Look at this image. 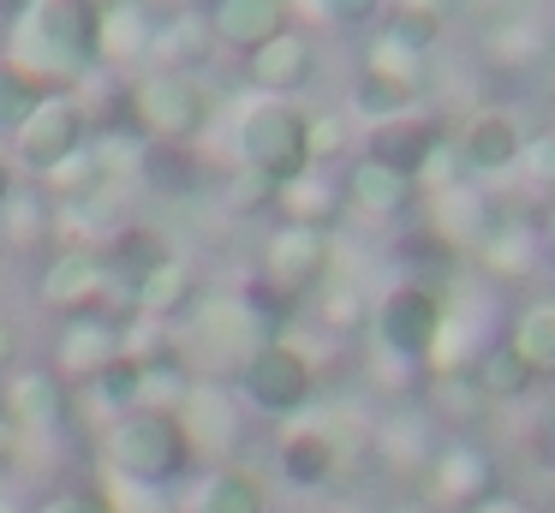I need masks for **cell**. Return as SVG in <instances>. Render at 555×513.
Wrapping results in <instances>:
<instances>
[{
    "instance_id": "cb8c5ba5",
    "label": "cell",
    "mask_w": 555,
    "mask_h": 513,
    "mask_svg": "<svg viewBox=\"0 0 555 513\" xmlns=\"http://www.w3.org/2000/svg\"><path fill=\"white\" fill-rule=\"evenodd\" d=\"M424 191L412 185V179L388 174V167L376 162H352L347 179H340V203H347L352 215H364V221H406L412 209H418Z\"/></svg>"
},
{
    "instance_id": "836d02e7",
    "label": "cell",
    "mask_w": 555,
    "mask_h": 513,
    "mask_svg": "<svg viewBox=\"0 0 555 513\" xmlns=\"http://www.w3.org/2000/svg\"><path fill=\"white\" fill-rule=\"evenodd\" d=\"M42 95H49V90H42L30 72H18L13 60L0 54V138H13V131L42 107Z\"/></svg>"
},
{
    "instance_id": "f546056e",
    "label": "cell",
    "mask_w": 555,
    "mask_h": 513,
    "mask_svg": "<svg viewBox=\"0 0 555 513\" xmlns=\"http://www.w3.org/2000/svg\"><path fill=\"white\" fill-rule=\"evenodd\" d=\"M507 346L519 352V364L531 370V376H555V298H543V305H526L514 317V334H507Z\"/></svg>"
},
{
    "instance_id": "bcb514c9",
    "label": "cell",
    "mask_w": 555,
    "mask_h": 513,
    "mask_svg": "<svg viewBox=\"0 0 555 513\" xmlns=\"http://www.w3.org/2000/svg\"><path fill=\"white\" fill-rule=\"evenodd\" d=\"M0 513H18V508H13V501H0Z\"/></svg>"
},
{
    "instance_id": "f6af8a7d",
    "label": "cell",
    "mask_w": 555,
    "mask_h": 513,
    "mask_svg": "<svg viewBox=\"0 0 555 513\" xmlns=\"http://www.w3.org/2000/svg\"><path fill=\"white\" fill-rule=\"evenodd\" d=\"M543 251L555 257V197H550V209H543Z\"/></svg>"
},
{
    "instance_id": "6da1fadb",
    "label": "cell",
    "mask_w": 555,
    "mask_h": 513,
    "mask_svg": "<svg viewBox=\"0 0 555 513\" xmlns=\"http://www.w3.org/2000/svg\"><path fill=\"white\" fill-rule=\"evenodd\" d=\"M7 60L42 90H78L96 72V0H25L7 24Z\"/></svg>"
},
{
    "instance_id": "30bf717a",
    "label": "cell",
    "mask_w": 555,
    "mask_h": 513,
    "mask_svg": "<svg viewBox=\"0 0 555 513\" xmlns=\"http://www.w3.org/2000/svg\"><path fill=\"white\" fill-rule=\"evenodd\" d=\"M328 274H335V233L293 227V221H281L275 233H269L257 281H263L275 298H287V305H299V298H317V293L328 286Z\"/></svg>"
},
{
    "instance_id": "44dd1931",
    "label": "cell",
    "mask_w": 555,
    "mask_h": 513,
    "mask_svg": "<svg viewBox=\"0 0 555 513\" xmlns=\"http://www.w3.org/2000/svg\"><path fill=\"white\" fill-rule=\"evenodd\" d=\"M180 429L192 441V453H216L221 460L228 448H240V394L221 388V382H197L180 406Z\"/></svg>"
},
{
    "instance_id": "ba28073f",
    "label": "cell",
    "mask_w": 555,
    "mask_h": 513,
    "mask_svg": "<svg viewBox=\"0 0 555 513\" xmlns=\"http://www.w3.org/2000/svg\"><path fill=\"white\" fill-rule=\"evenodd\" d=\"M85 143H90V107H85V95L49 90L37 114H30L25 126L7 138V155H13V167H25L30 179H49V174H61V167L85 150Z\"/></svg>"
},
{
    "instance_id": "484cf974",
    "label": "cell",
    "mask_w": 555,
    "mask_h": 513,
    "mask_svg": "<svg viewBox=\"0 0 555 513\" xmlns=\"http://www.w3.org/2000/svg\"><path fill=\"white\" fill-rule=\"evenodd\" d=\"M180 513H269V484L245 465H209Z\"/></svg>"
},
{
    "instance_id": "3957f363",
    "label": "cell",
    "mask_w": 555,
    "mask_h": 513,
    "mask_svg": "<svg viewBox=\"0 0 555 513\" xmlns=\"http://www.w3.org/2000/svg\"><path fill=\"white\" fill-rule=\"evenodd\" d=\"M311 167V107L251 95L233 114V174H251L263 185H287Z\"/></svg>"
},
{
    "instance_id": "277c9868",
    "label": "cell",
    "mask_w": 555,
    "mask_h": 513,
    "mask_svg": "<svg viewBox=\"0 0 555 513\" xmlns=\"http://www.w3.org/2000/svg\"><path fill=\"white\" fill-rule=\"evenodd\" d=\"M102 465L108 477L138 489H162L192 465V441L180 429V412H156V406H132L102 429Z\"/></svg>"
},
{
    "instance_id": "7c38bea8",
    "label": "cell",
    "mask_w": 555,
    "mask_h": 513,
    "mask_svg": "<svg viewBox=\"0 0 555 513\" xmlns=\"http://www.w3.org/2000/svg\"><path fill=\"white\" fill-rule=\"evenodd\" d=\"M448 138V126L436 114H424V107H406V114H388V119H376V126H364V138H359V162H376V167H388V174H400V179H412L418 185V174L430 167V155H436V143Z\"/></svg>"
},
{
    "instance_id": "60d3db41",
    "label": "cell",
    "mask_w": 555,
    "mask_h": 513,
    "mask_svg": "<svg viewBox=\"0 0 555 513\" xmlns=\"http://www.w3.org/2000/svg\"><path fill=\"white\" fill-rule=\"evenodd\" d=\"M466 513H531V508L519 496H507V489H495V496H483L478 508H466Z\"/></svg>"
},
{
    "instance_id": "4dcf8cb0",
    "label": "cell",
    "mask_w": 555,
    "mask_h": 513,
    "mask_svg": "<svg viewBox=\"0 0 555 513\" xmlns=\"http://www.w3.org/2000/svg\"><path fill=\"white\" fill-rule=\"evenodd\" d=\"M472 382H478V400H519L538 376H531V370L519 364V352L502 341V346H483V352H478Z\"/></svg>"
},
{
    "instance_id": "8992f818",
    "label": "cell",
    "mask_w": 555,
    "mask_h": 513,
    "mask_svg": "<svg viewBox=\"0 0 555 513\" xmlns=\"http://www.w3.org/2000/svg\"><path fill=\"white\" fill-rule=\"evenodd\" d=\"M442 322H448V298L436 293L430 281H400V286H388V293L371 305L376 352H383L388 364H406V370L430 364Z\"/></svg>"
},
{
    "instance_id": "9c48e42d",
    "label": "cell",
    "mask_w": 555,
    "mask_h": 513,
    "mask_svg": "<svg viewBox=\"0 0 555 513\" xmlns=\"http://www.w3.org/2000/svg\"><path fill=\"white\" fill-rule=\"evenodd\" d=\"M359 441L364 436H359L352 418H311L305 412L281 429V472L299 489H328L352 460H359Z\"/></svg>"
},
{
    "instance_id": "e575fe53",
    "label": "cell",
    "mask_w": 555,
    "mask_h": 513,
    "mask_svg": "<svg viewBox=\"0 0 555 513\" xmlns=\"http://www.w3.org/2000/svg\"><path fill=\"white\" fill-rule=\"evenodd\" d=\"M412 102H418V95L395 90V84L371 78V72H359V78H352V114H364L371 126H376V119H388V114H406Z\"/></svg>"
},
{
    "instance_id": "9a60e30c",
    "label": "cell",
    "mask_w": 555,
    "mask_h": 513,
    "mask_svg": "<svg viewBox=\"0 0 555 513\" xmlns=\"http://www.w3.org/2000/svg\"><path fill=\"white\" fill-rule=\"evenodd\" d=\"M418 472H424V501H436V508L466 513L483 496H495V460L478 441H442V448H430V460Z\"/></svg>"
},
{
    "instance_id": "7402d4cb",
    "label": "cell",
    "mask_w": 555,
    "mask_h": 513,
    "mask_svg": "<svg viewBox=\"0 0 555 513\" xmlns=\"http://www.w3.org/2000/svg\"><path fill=\"white\" fill-rule=\"evenodd\" d=\"M54 352H61V358H54V364H61L54 376H61V382H66V376H73V382H90L96 370H108L114 358L126 352V334H120V322H108L102 310H96V317H66Z\"/></svg>"
},
{
    "instance_id": "5bb4252c",
    "label": "cell",
    "mask_w": 555,
    "mask_h": 513,
    "mask_svg": "<svg viewBox=\"0 0 555 513\" xmlns=\"http://www.w3.org/2000/svg\"><path fill=\"white\" fill-rule=\"evenodd\" d=\"M37 293H42V305H54L61 317H96V310L114 298V281H108L102 251L73 245V251H54V257L42 262Z\"/></svg>"
},
{
    "instance_id": "ab89813d",
    "label": "cell",
    "mask_w": 555,
    "mask_h": 513,
    "mask_svg": "<svg viewBox=\"0 0 555 513\" xmlns=\"http://www.w3.org/2000/svg\"><path fill=\"white\" fill-rule=\"evenodd\" d=\"M37 513H114L108 496H96V489H61V496H49Z\"/></svg>"
},
{
    "instance_id": "e0dca14e",
    "label": "cell",
    "mask_w": 555,
    "mask_h": 513,
    "mask_svg": "<svg viewBox=\"0 0 555 513\" xmlns=\"http://www.w3.org/2000/svg\"><path fill=\"white\" fill-rule=\"evenodd\" d=\"M424 227H430L454 257H478V245L502 227V215H495V203L483 197L472 179H460V185H448V191H430V221Z\"/></svg>"
},
{
    "instance_id": "2e32d148",
    "label": "cell",
    "mask_w": 555,
    "mask_h": 513,
    "mask_svg": "<svg viewBox=\"0 0 555 513\" xmlns=\"http://www.w3.org/2000/svg\"><path fill=\"white\" fill-rule=\"evenodd\" d=\"M0 418L18 441H37V436H54V429L73 418V394L54 370H13L0 382Z\"/></svg>"
},
{
    "instance_id": "d6a6232c",
    "label": "cell",
    "mask_w": 555,
    "mask_h": 513,
    "mask_svg": "<svg viewBox=\"0 0 555 513\" xmlns=\"http://www.w3.org/2000/svg\"><path fill=\"white\" fill-rule=\"evenodd\" d=\"M531 257H538V239H531L519 221H502V227H495V233L478 245V262H483L490 274H502V281L526 274V269H531Z\"/></svg>"
},
{
    "instance_id": "5b68a950",
    "label": "cell",
    "mask_w": 555,
    "mask_h": 513,
    "mask_svg": "<svg viewBox=\"0 0 555 513\" xmlns=\"http://www.w3.org/2000/svg\"><path fill=\"white\" fill-rule=\"evenodd\" d=\"M126 126L144 143H197L209 126V90L192 72H138L126 84Z\"/></svg>"
},
{
    "instance_id": "83f0119b",
    "label": "cell",
    "mask_w": 555,
    "mask_h": 513,
    "mask_svg": "<svg viewBox=\"0 0 555 513\" xmlns=\"http://www.w3.org/2000/svg\"><path fill=\"white\" fill-rule=\"evenodd\" d=\"M126 298H132V317H144V322H180L185 310L197 305V274H192L185 257H173L168 269H156L138 293H126Z\"/></svg>"
},
{
    "instance_id": "1f68e13d",
    "label": "cell",
    "mask_w": 555,
    "mask_h": 513,
    "mask_svg": "<svg viewBox=\"0 0 555 513\" xmlns=\"http://www.w3.org/2000/svg\"><path fill=\"white\" fill-rule=\"evenodd\" d=\"M371 305H376V298H364V286L347 281V274H328V286L317 293V310H323V322H328L335 334L371 329Z\"/></svg>"
},
{
    "instance_id": "7dc6e473",
    "label": "cell",
    "mask_w": 555,
    "mask_h": 513,
    "mask_svg": "<svg viewBox=\"0 0 555 513\" xmlns=\"http://www.w3.org/2000/svg\"><path fill=\"white\" fill-rule=\"evenodd\" d=\"M156 513H180V508H156Z\"/></svg>"
},
{
    "instance_id": "8fae6325",
    "label": "cell",
    "mask_w": 555,
    "mask_h": 513,
    "mask_svg": "<svg viewBox=\"0 0 555 513\" xmlns=\"http://www.w3.org/2000/svg\"><path fill=\"white\" fill-rule=\"evenodd\" d=\"M436 30H442V18H424V12H400L395 7V18L371 36L359 72H371V78L395 84V90H406V95H418L424 84H430V42H436Z\"/></svg>"
},
{
    "instance_id": "603a6c76",
    "label": "cell",
    "mask_w": 555,
    "mask_h": 513,
    "mask_svg": "<svg viewBox=\"0 0 555 513\" xmlns=\"http://www.w3.org/2000/svg\"><path fill=\"white\" fill-rule=\"evenodd\" d=\"M96 251H102V262H108V281H114V293H120V298L138 293L150 274L173 262V245L156 233V227H144V221H120L108 233V245H96Z\"/></svg>"
},
{
    "instance_id": "d6986e66",
    "label": "cell",
    "mask_w": 555,
    "mask_h": 513,
    "mask_svg": "<svg viewBox=\"0 0 555 513\" xmlns=\"http://www.w3.org/2000/svg\"><path fill=\"white\" fill-rule=\"evenodd\" d=\"M245 72H251L257 95H281V102H293V95L317 78V42L299 30V24H287L275 42H263L251 60H245Z\"/></svg>"
},
{
    "instance_id": "ffe728a7",
    "label": "cell",
    "mask_w": 555,
    "mask_h": 513,
    "mask_svg": "<svg viewBox=\"0 0 555 513\" xmlns=\"http://www.w3.org/2000/svg\"><path fill=\"white\" fill-rule=\"evenodd\" d=\"M204 18H209L216 48H233V54L251 60L257 48L275 42V36L293 24V7H287V0H216Z\"/></svg>"
},
{
    "instance_id": "7bdbcfd3",
    "label": "cell",
    "mask_w": 555,
    "mask_h": 513,
    "mask_svg": "<svg viewBox=\"0 0 555 513\" xmlns=\"http://www.w3.org/2000/svg\"><path fill=\"white\" fill-rule=\"evenodd\" d=\"M454 7H466V0H400V12H424V18H442Z\"/></svg>"
},
{
    "instance_id": "c3c4849f",
    "label": "cell",
    "mask_w": 555,
    "mask_h": 513,
    "mask_svg": "<svg viewBox=\"0 0 555 513\" xmlns=\"http://www.w3.org/2000/svg\"><path fill=\"white\" fill-rule=\"evenodd\" d=\"M323 513H328V508H323Z\"/></svg>"
},
{
    "instance_id": "ac0fdd59",
    "label": "cell",
    "mask_w": 555,
    "mask_h": 513,
    "mask_svg": "<svg viewBox=\"0 0 555 513\" xmlns=\"http://www.w3.org/2000/svg\"><path fill=\"white\" fill-rule=\"evenodd\" d=\"M454 150H460V162H466V179L478 185V179L514 174V167H519V150H526V131H519L514 114H502V107H483V114H472L466 126L454 131Z\"/></svg>"
},
{
    "instance_id": "74e56055",
    "label": "cell",
    "mask_w": 555,
    "mask_h": 513,
    "mask_svg": "<svg viewBox=\"0 0 555 513\" xmlns=\"http://www.w3.org/2000/svg\"><path fill=\"white\" fill-rule=\"evenodd\" d=\"M0 221L13 227V239H42L54 227V203H37V197H25V191H18V197L7 203V215H0Z\"/></svg>"
},
{
    "instance_id": "8d00e7d4",
    "label": "cell",
    "mask_w": 555,
    "mask_h": 513,
    "mask_svg": "<svg viewBox=\"0 0 555 513\" xmlns=\"http://www.w3.org/2000/svg\"><path fill=\"white\" fill-rule=\"evenodd\" d=\"M519 174H526L538 191L555 197V126H543V131L526 138V150H519Z\"/></svg>"
},
{
    "instance_id": "4316f807",
    "label": "cell",
    "mask_w": 555,
    "mask_h": 513,
    "mask_svg": "<svg viewBox=\"0 0 555 513\" xmlns=\"http://www.w3.org/2000/svg\"><path fill=\"white\" fill-rule=\"evenodd\" d=\"M209 54H216V36H209L204 12H173V18L156 24V48H150V66L162 72H204Z\"/></svg>"
},
{
    "instance_id": "b9f144b4",
    "label": "cell",
    "mask_w": 555,
    "mask_h": 513,
    "mask_svg": "<svg viewBox=\"0 0 555 513\" xmlns=\"http://www.w3.org/2000/svg\"><path fill=\"white\" fill-rule=\"evenodd\" d=\"M13 197H18V167H13V155H0V215H7Z\"/></svg>"
},
{
    "instance_id": "f1b7e54d",
    "label": "cell",
    "mask_w": 555,
    "mask_h": 513,
    "mask_svg": "<svg viewBox=\"0 0 555 513\" xmlns=\"http://www.w3.org/2000/svg\"><path fill=\"white\" fill-rule=\"evenodd\" d=\"M132 174L150 191H162V197H185V191H197V155L192 143H144Z\"/></svg>"
},
{
    "instance_id": "52a82bcc",
    "label": "cell",
    "mask_w": 555,
    "mask_h": 513,
    "mask_svg": "<svg viewBox=\"0 0 555 513\" xmlns=\"http://www.w3.org/2000/svg\"><path fill=\"white\" fill-rule=\"evenodd\" d=\"M233 388H240L257 412L287 418V424H293V418H305V412H311V400H317V364H311V352H305L299 341L269 334V341L245 358V370H240Z\"/></svg>"
},
{
    "instance_id": "ee69618b",
    "label": "cell",
    "mask_w": 555,
    "mask_h": 513,
    "mask_svg": "<svg viewBox=\"0 0 555 513\" xmlns=\"http://www.w3.org/2000/svg\"><path fill=\"white\" fill-rule=\"evenodd\" d=\"M13 358H18V334L13 322H0V370H13Z\"/></svg>"
},
{
    "instance_id": "f35d334b",
    "label": "cell",
    "mask_w": 555,
    "mask_h": 513,
    "mask_svg": "<svg viewBox=\"0 0 555 513\" xmlns=\"http://www.w3.org/2000/svg\"><path fill=\"white\" fill-rule=\"evenodd\" d=\"M347 143H352V131L340 114H311V167H328Z\"/></svg>"
},
{
    "instance_id": "d4e9b609",
    "label": "cell",
    "mask_w": 555,
    "mask_h": 513,
    "mask_svg": "<svg viewBox=\"0 0 555 513\" xmlns=\"http://www.w3.org/2000/svg\"><path fill=\"white\" fill-rule=\"evenodd\" d=\"M275 209L287 215L293 227H317V233H335V221H340V179H335V167H305L299 179H287V185L275 191Z\"/></svg>"
},
{
    "instance_id": "d590c367",
    "label": "cell",
    "mask_w": 555,
    "mask_h": 513,
    "mask_svg": "<svg viewBox=\"0 0 555 513\" xmlns=\"http://www.w3.org/2000/svg\"><path fill=\"white\" fill-rule=\"evenodd\" d=\"M287 7H299L317 24H335V30H359L383 12V0H287Z\"/></svg>"
},
{
    "instance_id": "4fadbf2b",
    "label": "cell",
    "mask_w": 555,
    "mask_h": 513,
    "mask_svg": "<svg viewBox=\"0 0 555 513\" xmlns=\"http://www.w3.org/2000/svg\"><path fill=\"white\" fill-rule=\"evenodd\" d=\"M156 24L162 18L150 12V0H102L96 7V72H114V78L150 72Z\"/></svg>"
},
{
    "instance_id": "7a4b0ae2",
    "label": "cell",
    "mask_w": 555,
    "mask_h": 513,
    "mask_svg": "<svg viewBox=\"0 0 555 513\" xmlns=\"http://www.w3.org/2000/svg\"><path fill=\"white\" fill-rule=\"evenodd\" d=\"M269 317L245 293H204L173 322V358L192 370V382H240L245 358L269 341Z\"/></svg>"
}]
</instances>
